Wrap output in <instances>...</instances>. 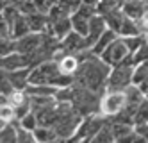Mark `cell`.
<instances>
[{
	"label": "cell",
	"mask_w": 148,
	"mask_h": 143,
	"mask_svg": "<svg viewBox=\"0 0 148 143\" xmlns=\"http://www.w3.org/2000/svg\"><path fill=\"white\" fill-rule=\"evenodd\" d=\"M75 86V84H73ZM102 93H97L84 86H75V97H73V107L82 115V116H89L95 113H100V104H102Z\"/></svg>",
	"instance_id": "1"
},
{
	"label": "cell",
	"mask_w": 148,
	"mask_h": 143,
	"mask_svg": "<svg viewBox=\"0 0 148 143\" xmlns=\"http://www.w3.org/2000/svg\"><path fill=\"white\" fill-rule=\"evenodd\" d=\"M134 68L136 66H132V64L125 63V61L112 66L105 91H125L130 84H134Z\"/></svg>",
	"instance_id": "2"
},
{
	"label": "cell",
	"mask_w": 148,
	"mask_h": 143,
	"mask_svg": "<svg viewBox=\"0 0 148 143\" xmlns=\"http://www.w3.org/2000/svg\"><path fill=\"white\" fill-rule=\"evenodd\" d=\"M105 124H107V116H103L102 113H95V115H89V116H84L79 129H77V133H75V136L71 140L93 141V138L105 127Z\"/></svg>",
	"instance_id": "3"
},
{
	"label": "cell",
	"mask_w": 148,
	"mask_h": 143,
	"mask_svg": "<svg viewBox=\"0 0 148 143\" xmlns=\"http://www.w3.org/2000/svg\"><path fill=\"white\" fill-rule=\"evenodd\" d=\"M127 104V97L125 91H105L102 97V104H100V113L103 116H116Z\"/></svg>",
	"instance_id": "4"
},
{
	"label": "cell",
	"mask_w": 148,
	"mask_h": 143,
	"mask_svg": "<svg viewBox=\"0 0 148 143\" xmlns=\"http://www.w3.org/2000/svg\"><path fill=\"white\" fill-rule=\"evenodd\" d=\"M129 54H130L129 48H127L123 38L120 36V38H116V39L111 43V45L100 54V57H102L105 63H107V64H111V66H116V64L123 63L125 57L129 56Z\"/></svg>",
	"instance_id": "5"
},
{
	"label": "cell",
	"mask_w": 148,
	"mask_h": 143,
	"mask_svg": "<svg viewBox=\"0 0 148 143\" xmlns=\"http://www.w3.org/2000/svg\"><path fill=\"white\" fill-rule=\"evenodd\" d=\"M97 15V7L93 6H86L82 4L75 13L71 15V23H73V30H77L79 34L88 36L89 32V20Z\"/></svg>",
	"instance_id": "6"
},
{
	"label": "cell",
	"mask_w": 148,
	"mask_h": 143,
	"mask_svg": "<svg viewBox=\"0 0 148 143\" xmlns=\"http://www.w3.org/2000/svg\"><path fill=\"white\" fill-rule=\"evenodd\" d=\"M45 39V32H29L23 38L18 39V52L20 54H30L41 47Z\"/></svg>",
	"instance_id": "7"
},
{
	"label": "cell",
	"mask_w": 148,
	"mask_h": 143,
	"mask_svg": "<svg viewBox=\"0 0 148 143\" xmlns=\"http://www.w3.org/2000/svg\"><path fill=\"white\" fill-rule=\"evenodd\" d=\"M105 29H107V21H105V18L102 15L97 13L89 20V32H88V36H86V41H88L89 48H93V45L97 43V39L105 32Z\"/></svg>",
	"instance_id": "8"
},
{
	"label": "cell",
	"mask_w": 148,
	"mask_h": 143,
	"mask_svg": "<svg viewBox=\"0 0 148 143\" xmlns=\"http://www.w3.org/2000/svg\"><path fill=\"white\" fill-rule=\"evenodd\" d=\"M73 30V23H71V16H64V18H59L56 21H48V29L47 32L52 36H56L59 39H62L66 34Z\"/></svg>",
	"instance_id": "9"
},
{
	"label": "cell",
	"mask_w": 148,
	"mask_h": 143,
	"mask_svg": "<svg viewBox=\"0 0 148 143\" xmlns=\"http://www.w3.org/2000/svg\"><path fill=\"white\" fill-rule=\"evenodd\" d=\"M146 9H148V2H146V0H125L123 6H121L123 15L132 18V20H136V21L145 15Z\"/></svg>",
	"instance_id": "10"
},
{
	"label": "cell",
	"mask_w": 148,
	"mask_h": 143,
	"mask_svg": "<svg viewBox=\"0 0 148 143\" xmlns=\"http://www.w3.org/2000/svg\"><path fill=\"white\" fill-rule=\"evenodd\" d=\"M5 77L9 81L13 82V86L16 88V90H27V86H29V75H30V68L25 66V68H20V70H13V72H4Z\"/></svg>",
	"instance_id": "11"
},
{
	"label": "cell",
	"mask_w": 148,
	"mask_h": 143,
	"mask_svg": "<svg viewBox=\"0 0 148 143\" xmlns=\"http://www.w3.org/2000/svg\"><path fill=\"white\" fill-rule=\"evenodd\" d=\"M27 66V59L23 54L20 52H13L9 56L2 57V70L4 72H13V70H20V68H25Z\"/></svg>",
	"instance_id": "12"
},
{
	"label": "cell",
	"mask_w": 148,
	"mask_h": 143,
	"mask_svg": "<svg viewBox=\"0 0 148 143\" xmlns=\"http://www.w3.org/2000/svg\"><path fill=\"white\" fill-rule=\"evenodd\" d=\"M27 21H29V27L32 32H47L50 20H48V15L36 11L32 15H27Z\"/></svg>",
	"instance_id": "13"
},
{
	"label": "cell",
	"mask_w": 148,
	"mask_h": 143,
	"mask_svg": "<svg viewBox=\"0 0 148 143\" xmlns=\"http://www.w3.org/2000/svg\"><path fill=\"white\" fill-rule=\"evenodd\" d=\"M116 38H118V34H116V32H114L112 29H109V27H107L103 34H102V36L97 39V43L93 45V48H91V50H93L95 54H98V56H100V54H102L105 48H107V47L111 45V43H112Z\"/></svg>",
	"instance_id": "14"
},
{
	"label": "cell",
	"mask_w": 148,
	"mask_h": 143,
	"mask_svg": "<svg viewBox=\"0 0 148 143\" xmlns=\"http://www.w3.org/2000/svg\"><path fill=\"white\" fill-rule=\"evenodd\" d=\"M29 32H32L29 27V21H27V16L25 15H20L13 23H11V34L14 39H20V38H23L25 34H29Z\"/></svg>",
	"instance_id": "15"
},
{
	"label": "cell",
	"mask_w": 148,
	"mask_h": 143,
	"mask_svg": "<svg viewBox=\"0 0 148 143\" xmlns=\"http://www.w3.org/2000/svg\"><path fill=\"white\" fill-rule=\"evenodd\" d=\"M57 63H59L61 72L62 73H68V75H75L79 64H80L75 54H66V56H62L61 59H57Z\"/></svg>",
	"instance_id": "16"
},
{
	"label": "cell",
	"mask_w": 148,
	"mask_h": 143,
	"mask_svg": "<svg viewBox=\"0 0 148 143\" xmlns=\"http://www.w3.org/2000/svg\"><path fill=\"white\" fill-rule=\"evenodd\" d=\"M105 18V21H107V27L109 29H112L116 34L120 36V29H121V23H123V18H125V15H123V11H121V7H116V9H112L111 13H107L103 16Z\"/></svg>",
	"instance_id": "17"
},
{
	"label": "cell",
	"mask_w": 148,
	"mask_h": 143,
	"mask_svg": "<svg viewBox=\"0 0 148 143\" xmlns=\"http://www.w3.org/2000/svg\"><path fill=\"white\" fill-rule=\"evenodd\" d=\"M136 34H141V29L137 25V21L129 18V16H125L123 23H121V29H120V36L127 38V36H136Z\"/></svg>",
	"instance_id": "18"
},
{
	"label": "cell",
	"mask_w": 148,
	"mask_h": 143,
	"mask_svg": "<svg viewBox=\"0 0 148 143\" xmlns=\"http://www.w3.org/2000/svg\"><path fill=\"white\" fill-rule=\"evenodd\" d=\"M34 136H36V141H41V143L59 140V136H57V133H56L54 127H43V125H39L34 131Z\"/></svg>",
	"instance_id": "19"
},
{
	"label": "cell",
	"mask_w": 148,
	"mask_h": 143,
	"mask_svg": "<svg viewBox=\"0 0 148 143\" xmlns=\"http://www.w3.org/2000/svg\"><path fill=\"white\" fill-rule=\"evenodd\" d=\"M2 143H16L18 141V129L13 127V122L4 124L2 122V136H0Z\"/></svg>",
	"instance_id": "20"
},
{
	"label": "cell",
	"mask_w": 148,
	"mask_h": 143,
	"mask_svg": "<svg viewBox=\"0 0 148 143\" xmlns=\"http://www.w3.org/2000/svg\"><path fill=\"white\" fill-rule=\"evenodd\" d=\"M136 124H148V98L146 97L143 98V102L137 106V109H136L134 125Z\"/></svg>",
	"instance_id": "21"
},
{
	"label": "cell",
	"mask_w": 148,
	"mask_h": 143,
	"mask_svg": "<svg viewBox=\"0 0 148 143\" xmlns=\"http://www.w3.org/2000/svg\"><path fill=\"white\" fill-rule=\"evenodd\" d=\"M123 41H125V45H127V48H129V52L132 54V52H136L137 48H139L143 43L146 41V36L145 34H136V36H127V38H123Z\"/></svg>",
	"instance_id": "22"
},
{
	"label": "cell",
	"mask_w": 148,
	"mask_h": 143,
	"mask_svg": "<svg viewBox=\"0 0 148 143\" xmlns=\"http://www.w3.org/2000/svg\"><path fill=\"white\" fill-rule=\"evenodd\" d=\"M13 52H18V39L14 38H2V45H0V54L4 56H9Z\"/></svg>",
	"instance_id": "23"
},
{
	"label": "cell",
	"mask_w": 148,
	"mask_h": 143,
	"mask_svg": "<svg viewBox=\"0 0 148 143\" xmlns=\"http://www.w3.org/2000/svg\"><path fill=\"white\" fill-rule=\"evenodd\" d=\"M20 125H22V127H25V129H29V131H36V129L39 127V120H38V115H36L34 111L27 113L23 118H20Z\"/></svg>",
	"instance_id": "24"
},
{
	"label": "cell",
	"mask_w": 148,
	"mask_h": 143,
	"mask_svg": "<svg viewBox=\"0 0 148 143\" xmlns=\"http://www.w3.org/2000/svg\"><path fill=\"white\" fill-rule=\"evenodd\" d=\"M134 131L139 134V138L143 141H148V124H136L134 125Z\"/></svg>",
	"instance_id": "25"
},
{
	"label": "cell",
	"mask_w": 148,
	"mask_h": 143,
	"mask_svg": "<svg viewBox=\"0 0 148 143\" xmlns=\"http://www.w3.org/2000/svg\"><path fill=\"white\" fill-rule=\"evenodd\" d=\"M100 2V0H82V4H86V6H93V7H97V4Z\"/></svg>",
	"instance_id": "26"
},
{
	"label": "cell",
	"mask_w": 148,
	"mask_h": 143,
	"mask_svg": "<svg viewBox=\"0 0 148 143\" xmlns=\"http://www.w3.org/2000/svg\"><path fill=\"white\" fill-rule=\"evenodd\" d=\"M146 2H148V0H146Z\"/></svg>",
	"instance_id": "27"
}]
</instances>
